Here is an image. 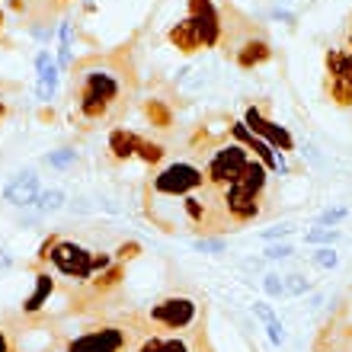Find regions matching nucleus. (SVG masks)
<instances>
[{
    "instance_id": "f257e3e1",
    "label": "nucleus",
    "mask_w": 352,
    "mask_h": 352,
    "mask_svg": "<svg viewBox=\"0 0 352 352\" xmlns=\"http://www.w3.org/2000/svg\"><path fill=\"white\" fill-rule=\"evenodd\" d=\"M122 100V77L109 67H93L80 77L77 87V112L87 122H102L109 119L112 106Z\"/></svg>"
},
{
    "instance_id": "f03ea898",
    "label": "nucleus",
    "mask_w": 352,
    "mask_h": 352,
    "mask_svg": "<svg viewBox=\"0 0 352 352\" xmlns=\"http://www.w3.org/2000/svg\"><path fill=\"white\" fill-rule=\"evenodd\" d=\"M324 96L336 109H352V52L327 48L324 55Z\"/></svg>"
},
{
    "instance_id": "7ed1b4c3",
    "label": "nucleus",
    "mask_w": 352,
    "mask_h": 352,
    "mask_svg": "<svg viewBox=\"0 0 352 352\" xmlns=\"http://www.w3.org/2000/svg\"><path fill=\"white\" fill-rule=\"evenodd\" d=\"M250 164V151L243 144H224L208 157V167H205V186L208 189H218L221 192L224 186H231L241 179V173Z\"/></svg>"
},
{
    "instance_id": "20e7f679",
    "label": "nucleus",
    "mask_w": 352,
    "mask_h": 352,
    "mask_svg": "<svg viewBox=\"0 0 352 352\" xmlns=\"http://www.w3.org/2000/svg\"><path fill=\"white\" fill-rule=\"evenodd\" d=\"M151 189L157 195H189V192H199L205 189V170H199L195 164H186V160H176V164H167L154 176Z\"/></svg>"
},
{
    "instance_id": "39448f33",
    "label": "nucleus",
    "mask_w": 352,
    "mask_h": 352,
    "mask_svg": "<svg viewBox=\"0 0 352 352\" xmlns=\"http://www.w3.org/2000/svg\"><path fill=\"white\" fill-rule=\"evenodd\" d=\"M148 317L154 327H164V330H173L176 333V330H189L199 320V305L186 295H167L151 307Z\"/></svg>"
},
{
    "instance_id": "423d86ee",
    "label": "nucleus",
    "mask_w": 352,
    "mask_h": 352,
    "mask_svg": "<svg viewBox=\"0 0 352 352\" xmlns=\"http://www.w3.org/2000/svg\"><path fill=\"white\" fill-rule=\"evenodd\" d=\"M48 263L61 272V276L74 278V282H90L93 278V253L74 241H58L52 247Z\"/></svg>"
},
{
    "instance_id": "0eeeda50",
    "label": "nucleus",
    "mask_w": 352,
    "mask_h": 352,
    "mask_svg": "<svg viewBox=\"0 0 352 352\" xmlns=\"http://www.w3.org/2000/svg\"><path fill=\"white\" fill-rule=\"evenodd\" d=\"M131 343V333L125 327H93L87 333L74 336L65 346V352H125Z\"/></svg>"
},
{
    "instance_id": "6e6552de",
    "label": "nucleus",
    "mask_w": 352,
    "mask_h": 352,
    "mask_svg": "<svg viewBox=\"0 0 352 352\" xmlns=\"http://www.w3.org/2000/svg\"><path fill=\"white\" fill-rule=\"evenodd\" d=\"M221 205L228 212V218H231V224H250L263 214V195L247 192L237 183L221 189Z\"/></svg>"
},
{
    "instance_id": "1a4fd4ad",
    "label": "nucleus",
    "mask_w": 352,
    "mask_h": 352,
    "mask_svg": "<svg viewBox=\"0 0 352 352\" xmlns=\"http://www.w3.org/2000/svg\"><path fill=\"white\" fill-rule=\"evenodd\" d=\"M189 19L195 23L199 36H202V45L205 48H214L221 45V36H224V16L218 13L212 0H189Z\"/></svg>"
},
{
    "instance_id": "9d476101",
    "label": "nucleus",
    "mask_w": 352,
    "mask_h": 352,
    "mask_svg": "<svg viewBox=\"0 0 352 352\" xmlns=\"http://www.w3.org/2000/svg\"><path fill=\"white\" fill-rule=\"evenodd\" d=\"M243 125H247L253 135H260L266 144H272L276 151H282V154H292V151H295V138H292L282 125H276L272 119H266L263 109H256V106H250V109L243 112Z\"/></svg>"
},
{
    "instance_id": "9b49d317",
    "label": "nucleus",
    "mask_w": 352,
    "mask_h": 352,
    "mask_svg": "<svg viewBox=\"0 0 352 352\" xmlns=\"http://www.w3.org/2000/svg\"><path fill=\"white\" fill-rule=\"evenodd\" d=\"M231 135L237 138V144H243V148L250 151V157L260 160V164L269 170V173H278V170H285V160L276 154V148H272V144H266L260 135H253V131L247 129L243 122H234V125H231Z\"/></svg>"
},
{
    "instance_id": "f8f14e48",
    "label": "nucleus",
    "mask_w": 352,
    "mask_h": 352,
    "mask_svg": "<svg viewBox=\"0 0 352 352\" xmlns=\"http://www.w3.org/2000/svg\"><path fill=\"white\" fill-rule=\"evenodd\" d=\"M231 58L234 65L243 67V71H250V67H260L266 65V61H272V42L266 38V32H253V36H247L243 42H237V45L231 48Z\"/></svg>"
},
{
    "instance_id": "ddd939ff",
    "label": "nucleus",
    "mask_w": 352,
    "mask_h": 352,
    "mask_svg": "<svg viewBox=\"0 0 352 352\" xmlns=\"http://www.w3.org/2000/svg\"><path fill=\"white\" fill-rule=\"evenodd\" d=\"M38 192H42V186H38V176L32 173V170H26V173H16L13 179L7 183V189H3V199H7L10 205H36Z\"/></svg>"
},
{
    "instance_id": "4468645a",
    "label": "nucleus",
    "mask_w": 352,
    "mask_h": 352,
    "mask_svg": "<svg viewBox=\"0 0 352 352\" xmlns=\"http://www.w3.org/2000/svg\"><path fill=\"white\" fill-rule=\"evenodd\" d=\"M167 42L176 48V52H183V55H192V52H202V36H199V29H195V23L189 16L179 19L173 29L167 32Z\"/></svg>"
},
{
    "instance_id": "2eb2a0df",
    "label": "nucleus",
    "mask_w": 352,
    "mask_h": 352,
    "mask_svg": "<svg viewBox=\"0 0 352 352\" xmlns=\"http://www.w3.org/2000/svg\"><path fill=\"white\" fill-rule=\"evenodd\" d=\"M138 144H141V135L131 129H112L109 131V154L116 160H131L138 154Z\"/></svg>"
},
{
    "instance_id": "dca6fc26",
    "label": "nucleus",
    "mask_w": 352,
    "mask_h": 352,
    "mask_svg": "<svg viewBox=\"0 0 352 352\" xmlns=\"http://www.w3.org/2000/svg\"><path fill=\"white\" fill-rule=\"evenodd\" d=\"M36 67H38V100H52L58 87V65L48 58V52H42L36 58Z\"/></svg>"
},
{
    "instance_id": "f3484780",
    "label": "nucleus",
    "mask_w": 352,
    "mask_h": 352,
    "mask_svg": "<svg viewBox=\"0 0 352 352\" xmlns=\"http://www.w3.org/2000/svg\"><path fill=\"white\" fill-rule=\"evenodd\" d=\"M52 292H55V278L48 276V272H38L36 276V292L26 298L23 311H26V314H38V311L45 307V301L52 298Z\"/></svg>"
},
{
    "instance_id": "a211bd4d",
    "label": "nucleus",
    "mask_w": 352,
    "mask_h": 352,
    "mask_svg": "<svg viewBox=\"0 0 352 352\" xmlns=\"http://www.w3.org/2000/svg\"><path fill=\"white\" fill-rule=\"evenodd\" d=\"M122 278H125V263H112L109 269L96 272V278H90V288L96 295H106V292L122 285Z\"/></svg>"
},
{
    "instance_id": "6ab92c4d",
    "label": "nucleus",
    "mask_w": 352,
    "mask_h": 352,
    "mask_svg": "<svg viewBox=\"0 0 352 352\" xmlns=\"http://www.w3.org/2000/svg\"><path fill=\"white\" fill-rule=\"evenodd\" d=\"M144 116H148V122L154 129H170L173 125V109L164 100H157V96L144 100Z\"/></svg>"
},
{
    "instance_id": "aec40b11",
    "label": "nucleus",
    "mask_w": 352,
    "mask_h": 352,
    "mask_svg": "<svg viewBox=\"0 0 352 352\" xmlns=\"http://www.w3.org/2000/svg\"><path fill=\"white\" fill-rule=\"evenodd\" d=\"M138 160H144V164H160L164 160V144H157V141H148V138H141V144H138V154H135Z\"/></svg>"
},
{
    "instance_id": "412c9836",
    "label": "nucleus",
    "mask_w": 352,
    "mask_h": 352,
    "mask_svg": "<svg viewBox=\"0 0 352 352\" xmlns=\"http://www.w3.org/2000/svg\"><path fill=\"white\" fill-rule=\"evenodd\" d=\"M340 241V231L336 228H314V231L305 234V243H320V247H330V243Z\"/></svg>"
},
{
    "instance_id": "4be33fe9",
    "label": "nucleus",
    "mask_w": 352,
    "mask_h": 352,
    "mask_svg": "<svg viewBox=\"0 0 352 352\" xmlns=\"http://www.w3.org/2000/svg\"><path fill=\"white\" fill-rule=\"evenodd\" d=\"M263 292H266L269 298H285V276H278V272H266L263 276Z\"/></svg>"
},
{
    "instance_id": "5701e85b",
    "label": "nucleus",
    "mask_w": 352,
    "mask_h": 352,
    "mask_svg": "<svg viewBox=\"0 0 352 352\" xmlns=\"http://www.w3.org/2000/svg\"><path fill=\"white\" fill-rule=\"evenodd\" d=\"M36 205L42 208V212H58V208L65 205V192H61V189H48V192H38Z\"/></svg>"
},
{
    "instance_id": "b1692460",
    "label": "nucleus",
    "mask_w": 352,
    "mask_h": 352,
    "mask_svg": "<svg viewBox=\"0 0 352 352\" xmlns=\"http://www.w3.org/2000/svg\"><path fill=\"white\" fill-rule=\"evenodd\" d=\"M311 282H307V276H301V272H295V276H285V292H288V298H301V295H307L311 292Z\"/></svg>"
},
{
    "instance_id": "393cba45",
    "label": "nucleus",
    "mask_w": 352,
    "mask_h": 352,
    "mask_svg": "<svg viewBox=\"0 0 352 352\" xmlns=\"http://www.w3.org/2000/svg\"><path fill=\"white\" fill-rule=\"evenodd\" d=\"M311 260H314L320 269H336V266H340V256H336L333 247H317Z\"/></svg>"
},
{
    "instance_id": "a878e982",
    "label": "nucleus",
    "mask_w": 352,
    "mask_h": 352,
    "mask_svg": "<svg viewBox=\"0 0 352 352\" xmlns=\"http://www.w3.org/2000/svg\"><path fill=\"white\" fill-rule=\"evenodd\" d=\"M141 253V243L138 241H129V243H119V250H116V263H131L135 256Z\"/></svg>"
},
{
    "instance_id": "bb28decb",
    "label": "nucleus",
    "mask_w": 352,
    "mask_h": 352,
    "mask_svg": "<svg viewBox=\"0 0 352 352\" xmlns=\"http://www.w3.org/2000/svg\"><path fill=\"white\" fill-rule=\"evenodd\" d=\"M160 352H192L183 336H160Z\"/></svg>"
},
{
    "instance_id": "cd10ccee",
    "label": "nucleus",
    "mask_w": 352,
    "mask_h": 352,
    "mask_svg": "<svg viewBox=\"0 0 352 352\" xmlns=\"http://www.w3.org/2000/svg\"><path fill=\"white\" fill-rule=\"evenodd\" d=\"M346 218H349V212H346V208H327V212L320 214L317 221L324 224V228H336V224L346 221Z\"/></svg>"
},
{
    "instance_id": "c85d7f7f",
    "label": "nucleus",
    "mask_w": 352,
    "mask_h": 352,
    "mask_svg": "<svg viewBox=\"0 0 352 352\" xmlns=\"http://www.w3.org/2000/svg\"><path fill=\"white\" fill-rule=\"evenodd\" d=\"M77 160V154L74 151H67V148H61L58 154H48V167H71Z\"/></svg>"
},
{
    "instance_id": "c756f323",
    "label": "nucleus",
    "mask_w": 352,
    "mask_h": 352,
    "mask_svg": "<svg viewBox=\"0 0 352 352\" xmlns=\"http://www.w3.org/2000/svg\"><path fill=\"white\" fill-rule=\"evenodd\" d=\"M295 253V247L292 243H269L266 247V260H288Z\"/></svg>"
},
{
    "instance_id": "7c9ffc66",
    "label": "nucleus",
    "mask_w": 352,
    "mask_h": 352,
    "mask_svg": "<svg viewBox=\"0 0 352 352\" xmlns=\"http://www.w3.org/2000/svg\"><path fill=\"white\" fill-rule=\"evenodd\" d=\"M266 336H269V343H272V346H282V343H285V327L278 324V317L266 324Z\"/></svg>"
},
{
    "instance_id": "2f4dec72",
    "label": "nucleus",
    "mask_w": 352,
    "mask_h": 352,
    "mask_svg": "<svg viewBox=\"0 0 352 352\" xmlns=\"http://www.w3.org/2000/svg\"><path fill=\"white\" fill-rule=\"evenodd\" d=\"M253 317L263 320V324H269V320H276V311H272V305H266V301H256V305H253Z\"/></svg>"
},
{
    "instance_id": "473e14b6",
    "label": "nucleus",
    "mask_w": 352,
    "mask_h": 352,
    "mask_svg": "<svg viewBox=\"0 0 352 352\" xmlns=\"http://www.w3.org/2000/svg\"><path fill=\"white\" fill-rule=\"evenodd\" d=\"M195 250H202V253H221L224 250V243L221 241H195Z\"/></svg>"
},
{
    "instance_id": "72a5a7b5",
    "label": "nucleus",
    "mask_w": 352,
    "mask_h": 352,
    "mask_svg": "<svg viewBox=\"0 0 352 352\" xmlns=\"http://www.w3.org/2000/svg\"><path fill=\"white\" fill-rule=\"evenodd\" d=\"M138 352H160V336H144V343L138 346Z\"/></svg>"
},
{
    "instance_id": "f704fd0d",
    "label": "nucleus",
    "mask_w": 352,
    "mask_h": 352,
    "mask_svg": "<svg viewBox=\"0 0 352 352\" xmlns=\"http://www.w3.org/2000/svg\"><path fill=\"white\" fill-rule=\"evenodd\" d=\"M58 243V237H48V241H42V247H38V260L48 263V256H52V247Z\"/></svg>"
},
{
    "instance_id": "c9c22d12",
    "label": "nucleus",
    "mask_w": 352,
    "mask_h": 352,
    "mask_svg": "<svg viewBox=\"0 0 352 352\" xmlns=\"http://www.w3.org/2000/svg\"><path fill=\"white\" fill-rule=\"evenodd\" d=\"M288 234H292V228H272V231H263V237L276 241V237H288Z\"/></svg>"
},
{
    "instance_id": "e433bc0d",
    "label": "nucleus",
    "mask_w": 352,
    "mask_h": 352,
    "mask_svg": "<svg viewBox=\"0 0 352 352\" xmlns=\"http://www.w3.org/2000/svg\"><path fill=\"white\" fill-rule=\"evenodd\" d=\"M0 352H16V346L10 343V336L3 333V330H0Z\"/></svg>"
},
{
    "instance_id": "4c0bfd02",
    "label": "nucleus",
    "mask_w": 352,
    "mask_h": 352,
    "mask_svg": "<svg viewBox=\"0 0 352 352\" xmlns=\"http://www.w3.org/2000/svg\"><path fill=\"white\" fill-rule=\"evenodd\" d=\"M343 48H349V52H352V16L346 19V45Z\"/></svg>"
},
{
    "instance_id": "58836bf2",
    "label": "nucleus",
    "mask_w": 352,
    "mask_h": 352,
    "mask_svg": "<svg viewBox=\"0 0 352 352\" xmlns=\"http://www.w3.org/2000/svg\"><path fill=\"white\" fill-rule=\"evenodd\" d=\"M3 116H7V106H3V102H0V119H3Z\"/></svg>"
},
{
    "instance_id": "ea45409f",
    "label": "nucleus",
    "mask_w": 352,
    "mask_h": 352,
    "mask_svg": "<svg viewBox=\"0 0 352 352\" xmlns=\"http://www.w3.org/2000/svg\"><path fill=\"white\" fill-rule=\"evenodd\" d=\"M0 29H3V13H0Z\"/></svg>"
}]
</instances>
